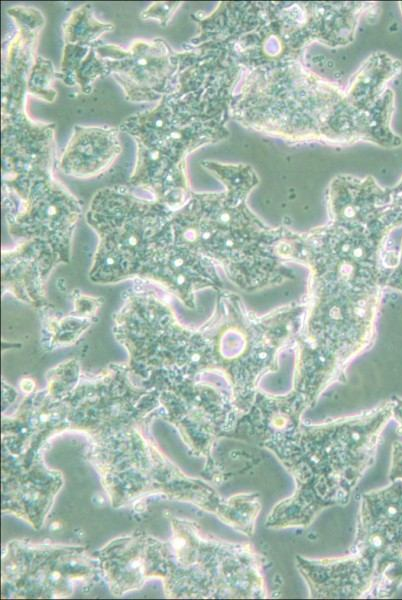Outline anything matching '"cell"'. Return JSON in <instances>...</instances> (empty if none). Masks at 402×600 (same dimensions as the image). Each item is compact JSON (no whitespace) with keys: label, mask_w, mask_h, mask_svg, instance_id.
Instances as JSON below:
<instances>
[{"label":"cell","mask_w":402,"mask_h":600,"mask_svg":"<svg viewBox=\"0 0 402 600\" xmlns=\"http://www.w3.org/2000/svg\"><path fill=\"white\" fill-rule=\"evenodd\" d=\"M392 401L370 413L314 426L293 427L290 436L264 434V444L293 475L294 495L272 510L268 525L308 524L322 509L347 502L374 461L380 435L392 419Z\"/></svg>","instance_id":"obj_1"},{"label":"cell","mask_w":402,"mask_h":600,"mask_svg":"<svg viewBox=\"0 0 402 600\" xmlns=\"http://www.w3.org/2000/svg\"><path fill=\"white\" fill-rule=\"evenodd\" d=\"M223 120L173 94L128 116L119 129L137 147L130 186L148 191L171 210L181 208L189 197L187 157L224 137Z\"/></svg>","instance_id":"obj_2"},{"label":"cell","mask_w":402,"mask_h":600,"mask_svg":"<svg viewBox=\"0 0 402 600\" xmlns=\"http://www.w3.org/2000/svg\"><path fill=\"white\" fill-rule=\"evenodd\" d=\"M355 554L334 563L346 573L359 597H390L402 585V480L364 494Z\"/></svg>","instance_id":"obj_3"},{"label":"cell","mask_w":402,"mask_h":600,"mask_svg":"<svg viewBox=\"0 0 402 600\" xmlns=\"http://www.w3.org/2000/svg\"><path fill=\"white\" fill-rule=\"evenodd\" d=\"M95 49L128 101H159L173 91L178 51L164 39H135L128 48L100 42Z\"/></svg>","instance_id":"obj_4"},{"label":"cell","mask_w":402,"mask_h":600,"mask_svg":"<svg viewBox=\"0 0 402 600\" xmlns=\"http://www.w3.org/2000/svg\"><path fill=\"white\" fill-rule=\"evenodd\" d=\"M1 122L3 191L24 200L35 183L53 177L55 124L34 121L26 111Z\"/></svg>","instance_id":"obj_5"},{"label":"cell","mask_w":402,"mask_h":600,"mask_svg":"<svg viewBox=\"0 0 402 600\" xmlns=\"http://www.w3.org/2000/svg\"><path fill=\"white\" fill-rule=\"evenodd\" d=\"M7 14L12 19L13 31L3 43L2 117L26 111L27 80L45 24L41 11L33 7H11Z\"/></svg>","instance_id":"obj_6"},{"label":"cell","mask_w":402,"mask_h":600,"mask_svg":"<svg viewBox=\"0 0 402 600\" xmlns=\"http://www.w3.org/2000/svg\"><path fill=\"white\" fill-rule=\"evenodd\" d=\"M120 132L110 126L76 125L57 160L58 169L77 179L105 173L122 152Z\"/></svg>","instance_id":"obj_7"},{"label":"cell","mask_w":402,"mask_h":600,"mask_svg":"<svg viewBox=\"0 0 402 600\" xmlns=\"http://www.w3.org/2000/svg\"><path fill=\"white\" fill-rule=\"evenodd\" d=\"M57 79L66 86L77 87L83 94L93 91L97 80L108 77L107 69L95 47L64 44Z\"/></svg>","instance_id":"obj_8"},{"label":"cell","mask_w":402,"mask_h":600,"mask_svg":"<svg viewBox=\"0 0 402 600\" xmlns=\"http://www.w3.org/2000/svg\"><path fill=\"white\" fill-rule=\"evenodd\" d=\"M113 30V24L95 17L93 7L88 3L70 12L62 24L64 44L79 46L95 47L104 34Z\"/></svg>","instance_id":"obj_9"},{"label":"cell","mask_w":402,"mask_h":600,"mask_svg":"<svg viewBox=\"0 0 402 600\" xmlns=\"http://www.w3.org/2000/svg\"><path fill=\"white\" fill-rule=\"evenodd\" d=\"M57 71L51 60L37 56L27 80V93L46 102H53L57 97L54 81Z\"/></svg>","instance_id":"obj_10"},{"label":"cell","mask_w":402,"mask_h":600,"mask_svg":"<svg viewBox=\"0 0 402 600\" xmlns=\"http://www.w3.org/2000/svg\"><path fill=\"white\" fill-rule=\"evenodd\" d=\"M182 5L178 1H158L151 3L139 17L142 20H155L161 27H167L172 17Z\"/></svg>","instance_id":"obj_11"},{"label":"cell","mask_w":402,"mask_h":600,"mask_svg":"<svg viewBox=\"0 0 402 600\" xmlns=\"http://www.w3.org/2000/svg\"><path fill=\"white\" fill-rule=\"evenodd\" d=\"M389 478L391 481L402 480V443L399 441L392 445Z\"/></svg>","instance_id":"obj_12"},{"label":"cell","mask_w":402,"mask_h":600,"mask_svg":"<svg viewBox=\"0 0 402 600\" xmlns=\"http://www.w3.org/2000/svg\"><path fill=\"white\" fill-rule=\"evenodd\" d=\"M392 264L394 265V271L389 276V284L402 292V240L401 244L398 245V250L393 255Z\"/></svg>","instance_id":"obj_13"},{"label":"cell","mask_w":402,"mask_h":600,"mask_svg":"<svg viewBox=\"0 0 402 600\" xmlns=\"http://www.w3.org/2000/svg\"><path fill=\"white\" fill-rule=\"evenodd\" d=\"M392 403V418L396 422V432L402 436V398H395Z\"/></svg>","instance_id":"obj_14"},{"label":"cell","mask_w":402,"mask_h":600,"mask_svg":"<svg viewBox=\"0 0 402 600\" xmlns=\"http://www.w3.org/2000/svg\"><path fill=\"white\" fill-rule=\"evenodd\" d=\"M401 9H402V3H401Z\"/></svg>","instance_id":"obj_15"}]
</instances>
